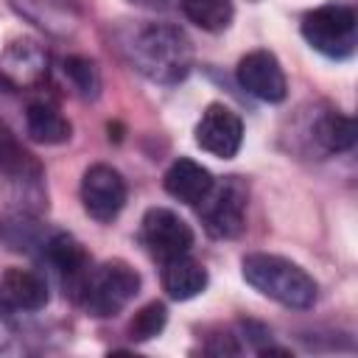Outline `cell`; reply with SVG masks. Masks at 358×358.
<instances>
[{
    "instance_id": "1",
    "label": "cell",
    "mask_w": 358,
    "mask_h": 358,
    "mask_svg": "<svg viewBox=\"0 0 358 358\" xmlns=\"http://www.w3.org/2000/svg\"><path fill=\"white\" fill-rule=\"evenodd\" d=\"M0 199L17 215H39L48 207L42 162L8 131L0 134Z\"/></svg>"
},
{
    "instance_id": "2",
    "label": "cell",
    "mask_w": 358,
    "mask_h": 358,
    "mask_svg": "<svg viewBox=\"0 0 358 358\" xmlns=\"http://www.w3.org/2000/svg\"><path fill=\"white\" fill-rule=\"evenodd\" d=\"M241 271H243V280L255 291H260L263 296H268L285 308L305 310L316 302V291H319L316 280L288 257L255 252V255L243 257Z\"/></svg>"
},
{
    "instance_id": "3",
    "label": "cell",
    "mask_w": 358,
    "mask_h": 358,
    "mask_svg": "<svg viewBox=\"0 0 358 358\" xmlns=\"http://www.w3.org/2000/svg\"><path fill=\"white\" fill-rule=\"evenodd\" d=\"M134 67L157 84H176L190 73V39L173 25H148L131 42Z\"/></svg>"
},
{
    "instance_id": "4",
    "label": "cell",
    "mask_w": 358,
    "mask_h": 358,
    "mask_svg": "<svg viewBox=\"0 0 358 358\" xmlns=\"http://www.w3.org/2000/svg\"><path fill=\"white\" fill-rule=\"evenodd\" d=\"M137 291H140V274L123 260H109L98 268H90L78 302L90 316L109 319L117 316L137 296Z\"/></svg>"
},
{
    "instance_id": "5",
    "label": "cell",
    "mask_w": 358,
    "mask_h": 358,
    "mask_svg": "<svg viewBox=\"0 0 358 358\" xmlns=\"http://www.w3.org/2000/svg\"><path fill=\"white\" fill-rule=\"evenodd\" d=\"M305 42L327 59H347L358 42V17L355 8L341 3H327L302 17Z\"/></svg>"
},
{
    "instance_id": "6",
    "label": "cell",
    "mask_w": 358,
    "mask_h": 358,
    "mask_svg": "<svg viewBox=\"0 0 358 358\" xmlns=\"http://www.w3.org/2000/svg\"><path fill=\"white\" fill-rule=\"evenodd\" d=\"M201 207V224L213 238H235L246 227V187L232 176L224 185H213Z\"/></svg>"
},
{
    "instance_id": "7",
    "label": "cell",
    "mask_w": 358,
    "mask_h": 358,
    "mask_svg": "<svg viewBox=\"0 0 358 358\" xmlns=\"http://www.w3.org/2000/svg\"><path fill=\"white\" fill-rule=\"evenodd\" d=\"M140 241L143 246L157 257V260H171L179 255H187L193 246V229L185 218H179L168 207H151L143 215L140 227Z\"/></svg>"
},
{
    "instance_id": "8",
    "label": "cell",
    "mask_w": 358,
    "mask_h": 358,
    "mask_svg": "<svg viewBox=\"0 0 358 358\" xmlns=\"http://www.w3.org/2000/svg\"><path fill=\"white\" fill-rule=\"evenodd\" d=\"M81 204L90 218L106 224L117 218V213L126 204V182L112 165H92L84 171L81 179Z\"/></svg>"
},
{
    "instance_id": "9",
    "label": "cell",
    "mask_w": 358,
    "mask_h": 358,
    "mask_svg": "<svg viewBox=\"0 0 358 358\" xmlns=\"http://www.w3.org/2000/svg\"><path fill=\"white\" fill-rule=\"evenodd\" d=\"M196 143L221 159H229L241 151L243 143V120L224 103H210L196 123Z\"/></svg>"
},
{
    "instance_id": "10",
    "label": "cell",
    "mask_w": 358,
    "mask_h": 358,
    "mask_svg": "<svg viewBox=\"0 0 358 358\" xmlns=\"http://www.w3.org/2000/svg\"><path fill=\"white\" fill-rule=\"evenodd\" d=\"M238 84L266 101V103H280L288 95V81L282 73V64L271 50H252L238 62Z\"/></svg>"
},
{
    "instance_id": "11",
    "label": "cell",
    "mask_w": 358,
    "mask_h": 358,
    "mask_svg": "<svg viewBox=\"0 0 358 358\" xmlns=\"http://www.w3.org/2000/svg\"><path fill=\"white\" fill-rule=\"evenodd\" d=\"M42 257L59 271V277L64 282V291L78 302V296L84 291V282L90 277V257H87L84 246L67 232H53L42 243Z\"/></svg>"
},
{
    "instance_id": "12",
    "label": "cell",
    "mask_w": 358,
    "mask_h": 358,
    "mask_svg": "<svg viewBox=\"0 0 358 358\" xmlns=\"http://www.w3.org/2000/svg\"><path fill=\"white\" fill-rule=\"evenodd\" d=\"M0 299L14 310H42L50 299L48 282L42 274L31 268H8L0 280Z\"/></svg>"
},
{
    "instance_id": "13",
    "label": "cell",
    "mask_w": 358,
    "mask_h": 358,
    "mask_svg": "<svg viewBox=\"0 0 358 358\" xmlns=\"http://www.w3.org/2000/svg\"><path fill=\"white\" fill-rule=\"evenodd\" d=\"M162 185H165V190H168L176 201L199 207V204L207 199V193L213 190L215 179H213V173H210L204 165H199V162H193V159H187V157H179V159L165 171Z\"/></svg>"
},
{
    "instance_id": "14",
    "label": "cell",
    "mask_w": 358,
    "mask_h": 358,
    "mask_svg": "<svg viewBox=\"0 0 358 358\" xmlns=\"http://www.w3.org/2000/svg\"><path fill=\"white\" fill-rule=\"evenodd\" d=\"M207 282H210L207 268L187 255H179V257H171L162 263V288L176 302L199 296L207 288Z\"/></svg>"
},
{
    "instance_id": "15",
    "label": "cell",
    "mask_w": 358,
    "mask_h": 358,
    "mask_svg": "<svg viewBox=\"0 0 358 358\" xmlns=\"http://www.w3.org/2000/svg\"><path fill=\"white\" fill-rule=\"evenodd\" d=\"M25 129L31 134V140L45 143V145H59L67 143L73 134L70 120L48 101H36L25 109Z\"/></svg>"
},
{
    "instance_id": "16",
    "label": "cell",
    "mask_w": 358,
    "mask_h": 358,
    "mask_svg": "<svg viewBox=\"0 0 358 358\" xmlns=\"http://www.w3.org/2000/svg\"><path fill=\"white\" fill-rule=\"evenodd\" d=\"M45 53L34 42H14L3 56V70L17 84H36L45 76Z\"/></svg>"
},
{
    "instance_id": "17",
    "label": "cell",
    "mask_w": 358,
    "mask_h": 358,
    "mask_svg": "<svg viewBox=\"0 0 358 358\" xmlns=\"http://www.w3.org/2000/svg\"><path fill=\"white\" fill-rule=\"evenodd\" d=\"M179 3H182V11L187 14V20L210 34L227 31L235 17L232 0H179Z\"/></svg>"
},
{
    "instance_id": "18",
    "label": "cell",
    "mask_w": 358,
    "mask_h": 358,
    "mask_svg": "<svg viewBox=\"0 0 358 358\" xmlns=\"http://www.w3.org/2000/svg\"><path fill=\"white\" fill-rule=\"evenodd\" d=\"M316 140L322 143L324 151L338 154V151H350L355 145V123L347 115L330 112L316 123Z\"/></svg>"
},
{
    "instance_id": "19",
    "label": "cell",
    "mask_w": 358,
    "mask_h": 358,
    "mask_svg": "<svg viewBox=\"0 0 358 358\" xmlns=\"http://www.w3.org/2000/svg\"><path fill=\"white\" fill-rule=\"evenodd\" d=\"M165 324H168V308L162 302H148L129 322V338L131 341H151L165 330Z\"/></svg>"
},
{
    "instance_id": "20",
    "label": "cell",
    "mask_w": 358,
    "mask_h": 358,
    "mask_svg": "<svg viewBox=\"0 0 358 358\" xmlns=\"http://www.w3.org/2000/svg\"><path fill=\"white\" fill-rule=\"evenodd\" d=\"M64 76L70 78V84L84 98H98V92H101V76H98L95 62H90L84 56H70V59H64Z\"/></svg>"
},
{
    "instance_id": "21",
    "label": "cell",
    "mask_w": 358,
    "mask_h": 358,
    "mask_svg": "<svg viewBox=\"0 0 358 358\" xmlns=\"http://www.w3.org/2000/svg\"><path fill=\"white\" fill-rule=\"evenodd\" d=\"M8 341H11V324H8V316H6V305L0 299V350L8 347Z\"/></svg>"
},
{
    "instance_id": "22",
    "label": "cell",
    "mask_w": 358,
    "mask_h": 358,
    "mask_svg": "<svg viewBox=\"0 0 358 358\" xmlns=\"http://www.w3.org/2000/svg\"><path fill=\"white\" fill-rule=\"evenodd\" d=\"M129 3H137V6H148V8H162L165 0H129Z\"/></svg>"
}]
</instances>
